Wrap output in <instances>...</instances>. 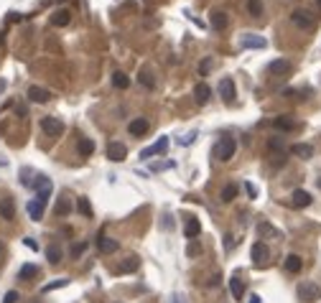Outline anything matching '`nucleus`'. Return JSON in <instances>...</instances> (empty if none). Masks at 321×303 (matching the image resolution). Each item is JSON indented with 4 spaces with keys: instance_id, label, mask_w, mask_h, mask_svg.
Listing matches in <instances>:
<instances>
[{
    "instance_id": "nucleus-1",
    "label": "nucleus",
    "mask_w": 321,
    "mask_h": 303,
    "mask_svg": "<svg viewBox=\"0 0 321 303\" xmlns=\"http://www.w3.org/2000/svg\"><path fill=\"white\" fill-rule=\"evenodd\" d=\"M41 130L46 133L49 138H59L61 133H64V122L59 117H43L41 120Z\"/></svg>"
},
{
    "instance_id": "nucleus-2",
    "label": "nucleus",
    "mask_w": 321,
    "mask_h": 303,
    "mask_svg": "<svg viewBox=\"0 0 321 303\" xmlns=\"http://www.w3.org/2000/svg\"><path fill=\"white\" fill-rule=\"evenodd\" d=\"M235 151H237V143L232 138H222V143L217 145V155H219V161H222V163L235 158Z\"/></svg>"
},
{
    "instance_id": "nucleus-3",
    "label": "nucleus",
    "mask_w": 321,
    "mask_h": 303,
    "mask_svg": "<svg viewBox=\"0 0 321 303\" xmlns=\"http://www.w3.org/2000/svg\"><path fill=\"white\" fill-rule=\"evenodd\" d=\"M319 296H321V288L316 283H301V285H298V298H301V301L314 303Z\"/></svg>"
},
{
    "instance_id": "nucleus-4",
    "label": "nucleus",
    "mask_w": 321,
    "mask_h": 303,
    "mask_svg": "<svg viewBox=\"0 0 321 303\" xmlns=\"http://www.w3.org/2000/svg\"><path fill=\"white\" fill-rule=\"evenodd\" d=\"M240 46L242 49H265L268 41H265L263 36H258V33H245V36L240 38Z\"/></svg>"
},
{
    "instance_id": "nucleus-5",
    "label": "nucleus",
    "mask_w": 321,
    "mask_h": 303,
    "mask_svg": "<svg viewBox=\"0 0 321 303\" xmlns=\"http://www.w3.org/2000/svg\"><path fill=\"white\" fill-rule=\"evenodd\" d=\"M148 130H151V122H148L146 117H135V120H132L130 125H128V133H130L132 138H143Z\"/></svg>"
},
{
    "instance_id": "nucleus-6",
    "label": "nucleus",
    "mask_w": 321,
    "mask_h": 303,
    "mask_svg": "<svg viewBox=\"0 0 321 303\" xmlns=\"http://www.w3.org/2000/svg\"><path fill=\"white\" fill-rule=\"evenodd\" d=\"M291 20H293V26H298V28H314V18H311V13L308 10H293V16H291Z\"/></svg>"
},
{
    "instance_id": "nucleus-7",
    "label": "nucleus",
    "mask_w": 321,
    "mask_h": 303,
    "mask_svg": "<svg viewBox=\"0 0 321 303\" xmlns=\"http://www.w3.org/2000/svg\"><path fill=\"white\" fill-rule=\"evenodd\" d=\"M219 95L225 97V102H235L237 89H235V79H232V76H225V79L219 82Z\"/></svg>"
},
{
    "instance_id": "nucleus-8",
    "label": "nucleus",
    "mask_w": 321,
    "mask_h": 303,
    "mask_svg": "<svg viewBox=\"0 0 321 303\" xmlns=\"http://www.w3.org/2000/svg\"><path fill=\"white\" fill-rule=\"evenodd\" d=\"M166 151H169V138H161V140H156V143H153L151 148L140 151V158H153V155L166 153Z\"/></svg>"
},
{
    "instance_id": "nucleus-9",
    "label": "nucleus",
    "mask_w": 321,
    "mask_h": 303,
    "mask_svg": "<svg viewBox=\"0 0 321 303\" xmlns=\"http://www.w3.org/2000/svg\"><path fill=\"white\" fill-rule=\"evenodd\" d=\"M125 155H128V148H125L123 143H110L107 145V158L110 161L120 163V161H125Z\"/></svg>"
},
{
    "instance_id": "nucleus-10",
    "label": "nucleus",
    "mask_w": 321,
    "mask_h": 303,
    "mask_svg": "<svg viewBox=\"0 0 321 303\" xmlns=\"http://www.w3.org/2000/svg\"><path fill=\"white\" fill-rule=\"evenodd\" d=\"M28 99H31V102L43 105V102H49V99H51V92H49V89H43V87H38V84H33L28 89Z\"/></svg>"
},
{
    "instance_id": "nucleus-11",
    "label": "nucleus",
    "mask_w": 321,
    "mask_h": 303,
    "mask_svg": "<svg viewBox=\"0 0 321 303\" xmlns=\"http://www.w3.org/2000/svg\"><path fill=\"white\" fill-rule=\"evenodd\" d=\"M97 250L102 252V255H113V252L120 250V242L113 240V237H99V240H97Z\"/></svg>"
},
{
    "instance_id": "nucleus-12",
    "label": "nucleus",
    "mask_w": 321,
    "mask_h": 303,
    "mask_svg": "<svg viewBox=\"0 0 321 303\" xmlns=\"http://www.w3.org/2000/svg\"><path fill=\"white\" fill-rule=\"evenodd\" d=\"M273 128L275 130H283V133H291V130H296V120L291 115H278L273 120Z\"/></svg>"
},
{
    "instance_id": "nucleus-13",
    "label": "nucleus",
    "mask_w": 321,
    "mask_h": 303,
    "mask_svg": "<svg viewBox=\"0 0 321 303\" xmlns=\"http://www.w3.org/2000/svg\"><path fill=\"white\" fill-rule=\"evenodd\" d=\"M184 234L189 240H196L199 234H202V222L194 219V217H189V219H186V224H184Z\"/></svg>"
},
{
    "instance_id": "nucleus-14",
    "label": "nucleus",
    "mask_w": 321,
    "mask_h": 303,
    "mask_svg": "<svg viewBox=\"0 0 321 303\" xmlns=\"http://www.w3.org/2000/svg\"><path fill=\"white\" fill-rule=\"evenodd\" d=\"M291 204H293L296 209H303V207H308V204H311V194H308V191H303V189H296V191H293V196H291Z\"/></svg>"
},
{
    "instance_id": "nucleus-15",
    "label": "nucleus",
    "mask_w": 321,
    "mask_h": 303,
    "mask_svg": "<svg viewBox=\"0 0 321 303\" xmlns=\"http://www.w3.org/2000/svg\"><path fill=\"white\" fill-rule=\"evenodd\" d=\"M250 255H252V263H255V265H263L265 260H268V247H265L263 242H255Z\"/></svg>"
},
{
    "instance_id": "nucleus-16",
    "label": "nucleus",
    "mask_w": 321,
    "mask_h": 303,
    "mask_svg": "<svg viewBox=\"0 0 321 303\" xmlns=\"http://www.w3.org/2000/svg\"><path fill=\"white\" fill-rule=\"evenodd\" d=\"M291 69H293L291 61H285V59H275V61L268 64V72H270V74H288Z\"/></svg>"
},
{
    "instance_id": "nucleus-17",
    "label": "nucleus",
    "mask_w": 321,
    "mask_h": 303,
    "mask_svg": "<svg viewBox=\"0 0 321 303\" xmlns=\"http://www.w3.org/2000/svg\"><path fill=\"white\" fill-rule=\"evenodd\" d=\"M72 20V10H66V8H61V10H57V13L51 16V26H59V28H64L66 23Z\"/></svg>"
},
{
    "instance_id": "nucleus-18",
    "label": "nucleus",
    "mask_w": 321,
    "mask_h": 303,
    "mask_svg": "<svg viewBox=\"0 0 321 303\" xmlns=\"http://www.w3.org/2000/svg\"><path fill=\"white\" fill-rule=\"evenodd\" d=\"M209 95H212V89H209V84H196L194 87V99H196V102L199 105H207L209 102Z\"/></svg>"
},
{
    "instance_id": "nucleus-19",
    "label": "nucleus",
    "mask_w": 321,
    "mask_h": 303,
    "mask_svg": "<svg viewBox=\"0 0 321 303\" xmlns=\"http://www.w3.org/2000/svg\"><path fill=\"white\" fill-rule=\"evenodd\" d=\"M229 290H232V298L235 301H242V296H245V283L240 280V275H235L229 280Z\"/></svg>"
},
{
    "instance_id": "nucleus-20",
    "label": "nucleus",
    "mask_w": 321,
    "mask_h": 303,
    "mask_svg": "<svg viewBox=\"0 0 321 303\" xmlns=\"http://www.w3.org/2000/svg\"><path fill=\"white\" fill-rule=\"evenodd\" d=\"M291 153L298 155V158H311V155H314V148H311L308 143H296V145H291Z\"/></svg>"
},
{
    "instance_id": "nucleus-21",
    "label": "nucleus",
    "mask_w": 321,
    "mask_h": 303,
    "mask_svg": "<svg viewBox=\"0 0 321 303\" xmlns=\"http://www.w3.org/2000/svg\"><path fill=\"white\" fill-rule=\"evenodd\" d=\"M43 207L46 204H41L38 199H33V201H28V217L33 219V222H38L41 217H43Z\"/></svg>"
},
{
    "instance_id": "nucleus-22",
    "label": "nucleus",
    "mask_w": 321,
    "mask_h": 303,
    "mask_svg": "<svg viewBox=\"0 0 321 303\" xmlns=\"http://www.w3.org/2000/svg\"><path fill=\"white\" fill-rule=\"evenodd\" d=\"M0 217H3V219H13L16 217V207H13V199H3V201H0Z\"/></svg>"
},
{
    "instance_id": "nucleus-23",
    "label": "nucleus",
    "mask_w": 321,
    "mask_h": 303,
    "mask_svg": "<svg viewBox=\"0 0 321 303\" xmlns=\"http://www.w3.org/2000/svg\"><path fill=\"white\" fill-rule=\"evenodd\" d=\"M301 267H303V260H301V257H298V255H288V257H285V270H288V273H301Z\"/></svg>"
},
{
    "instance_id": "nucleus-24",
    "label": "nucleus",
    "mask_w": 321,
    "mask_h": 303,
    "mask_svg": "<svg viewBox=\"0 0 321 303\" xmlns=\"http://www.w3.org/2000/svg\"><path fill=\"white\" fill-rule=\"evenodd\" d=\"M227 23H229L227 13H222V10H214V13H212V28L214 31H222V28H227Z\"/></svg>"
},
{
    "instance_id": "nucleus-25",
    "label": "nucleus",
    "mask_w": 321,
    "mask_h": 303,
    "mask_svg": "<svg viewBox=\"0 0 321 303\" xmlns=\"http://www.w3.org/2000/svg\"><path fill=\"white\" fill-rule=\"evenodd\" d=\"M138 265H140V260H138V257H128V260H125L123 265H120V267H117V273H120V275L135 273V270H138Z\"/></svg>"
},
{
    "instance_id": "nucleus-26",
    "label": "nucleus",
    "mask_w": 321,
    "mask_h": 303,
    "mask_svg": "<svg viewBox=\"0 0 321 303\" xmlns=\"http://www.w3.org/2000/svg\"><path fill=\"white\" fill-rule=\"evenodd\" d=\"M76 211H79L82 217H87V219H92V214H94V211H92V204H90V201H87L84 196H79V201H76Z\"/></svg>"
},
{
    "instance_id": "nucleus-27",
    "label": "nucleus",
    "mask_w": 321,
    "mask_h": 303,
    "mask_svg": "<svg viewBox=\"0 0 321 303\" xmlns=\"http://www.w3.org/2000/svg\"><path fill=\"white\" fill-rule=\"evenodd\" d=\"M92 153H94V143L90 138H79V155L82 158H90Z\"/></svg>"
},
{
    "instance_id": "nucleus-28",
    "label": "nucleus",
    "mask_w": 321,
    "mask_h": 303,
    "mask_svg": "<svg viewBox=\"0 0 321 303\" xmlns=\"http://www.w3.org/2000/svg\"><path fill=\"white\" fill-rule=\"evenodd\" d=\"M38 275V267L36 265H23L18 270V280H31V278H36Z\"/></svg>"
},
{
    "instance_id": "nucleus-29",
    "label": "nucleus",
    "mask_w": 321,
    "mask_h": 303,
    "mask_svg": "<svg viewBox=\"0 0 321 303\" xmlns=\"http://www.w3.org/2000/svg\"><path fill=\"white\" fill-rule=\"evenodd\" d=\"M237 191H240V186H237V184H227V186L222 189V196H219V199H222V201H227V204H229V201L237 196Z\"/></svg>"
},
{
    "instance_id": "nucleus-30",
    "label": "nucleus",
    "mask_w": 321,
    "mask_h": 303,
    "mask_svg": "<svg viewBox=\"0 0 321 303\" xmlns=\"http://www.w3.org/2000/svg\"><path fill=\"white\" fill-rule=\"evenodd\" d=\"M113 84H115L117 89H128L130 79H128V76H125L123 72H115V74H113Z\"/></svg>"
},
{
    "instance_id": "nucleus-31",
    "label": "nucleus",
    "mask_w": 321,
    "mask_h": 303,
    "mask_svg": "<svg viewBox=\"0 0 321 303\" xmlns=\"http://www.w3.org/2000/svg\"><path fill=\"white\" fill-rule=\"evenodd\" d=\"M260 234H268V237H281V232L278 229H275V227H270V224L268 222H260Z\"/></svg>"
},
{
    "instance_id": "nucleus-32",
    "label": "nucleus",
    "mask_w": 321,
    "mask_h": 303,
    "mask_svg": "<svg viewBox=\"0 0 321 303\" xmlns=\"http://www.w3.org/2000/svg\"><path fill=\"white\" fill-rule=\"evenodd\" d=\"M46 257H49V263H54V265H57V263L61 260V250L57 247V245H51V247L46 250Z\"/></svg>"
},
{
    "instance_id": "nucleus-33",
    "label": "nucleus",
    "mask_w": 321,
    "mask_h": 303,
    "mask_svg": "<svg viewBox=\"0 0 321 303\" xmlns=\"http://www.w3.org/2000/svg\"><path fill=\"white\" fill-rule=\"evenodd\" d=\"M69 211H72V204H69L66 199H61L59 204H57V214H59V217H66Z\"/></svg>"
},
{
    "instance_id": "nucleus-34",
    "label": "nucleus",
    "mask_w": 321,
    "mask_h": 303,
    "mask_svg": "<svg viewBox=\"0 0 321 303\" xmlns=\"http://www.w3.org/2000/svg\"><path fill=\"white\" fill-rule=\"evenodd\" d=\"M69 280L66 278H59V280H54V283H49V285H43V293H49V290H57V288H64Z\"/></svg>"
},
{
    "instance_id": "nucleus-35",
    "label": "nucleus",
    "mask_w": 321,
    "mask_h": 303,
    "mask_svg": "<svg viewBox=\"0 0 321 303\" xmlns=\"http://www.w3.org/2000/svg\"><path fill=\"white\" fill-rule=\"evenodd\" d=\"M138 79H140L143 84H146V87H151V89L156 87V82H153V76H151V72H148V69H143V72H140V76H138Z\"/></svg>"
},
{
    "instance_id": "nucleus-36",
    "label": "nucleus",
    "mask_w": 321,
    "mask_h": 303,
    "mask_svg": "<svg viewBox=\"0 0 321 303\" xmlns=\"http://www.w3.org/2000/svg\"><path fill=\"white\" fill-rule=\"evenodd\" d=\"M199 252H202V245H199L196 240H191V242H189V247H186V255H189V257H196Z\"/></svg>"
},
{
    "instance_id": "nucleus-37",
    "label": "nucleus",
    "mask_w": 321,
    "mask_h": 303,
    "mask_svg": "<svg viewBox=\"0 0 321 303\" xmlns=\"http://www.w3.org/2000/svg\"><path fill=\"white\" fill-rule=\"evenodd\" d=\"M247 10L252 16H263V5H260V0H250L247 3Z\"/></svg>"
},
{
    "instance_id": "nucleus-38",
    "label": "nucleus",
    "mask_w": 321,
    "mask_h": 303,
    "mask_svg": "<svg viewBox=\"0 0 321 303\" xmlns=\"http://www.w3.org/2000/svg\"><path fill=\"white\" fill-rule=\"evenodd\" d=\"M84 250H87V242H76L74 247H72V255H74V257H79Z\"/></svg>"
},
{
    "instance_id": "nucleus-39",
    "label": "nucleus",
    "mask_w": 321,
    "mask_h": 303,
    "mask_svg": "<svg viewBox=\"0 0 321 303\" xmlns=\"http://www.w3.org/2000/svg\"><path fill=\"white\" fill-rule=\"evenodd\" d=\"M16 301H18V293H16V290H8L5 298H3V303H16Z\"/></svg>"
},
{
    "instance_id": "nucleus-40",
    "label": "nucleus",
    "mask_w": 321,
    "mask_h": 303,
    "mask_svg": "<svg viewBox=\"0 0 321 303\" xmlns=\"http://www.w3.org/2000/svg\"><path fill=\"white\" fill-rule=\"evenodd\" d=\"M245 191H247V194H250L252 199H255V196H258V189H255V186H252V184H245Z\"/></svg>"
},
{
    "instance_id": "nucleus-41",
    "label": "nucleus",
    "mask_w": 321,
    "mask_h": 303,
    "mask_svg": "<svg viewBox=\"0 0 321 303\" xmlns=\"http://www.w3.org/2000/svg\"><path fill=\"white\" fill-rule=\"evenodd\" d=\"M194 138H196V133H189V135H186L181 143H184V145H191V143H194Z\"/></svg>"
},
{
    "instance_id": "nucleus-42",
    "label": "nucleus",
    "mask_w": 321,
    "mask_h": 303,
    "mask_svg": "<svg viewBox=\"0 0 321 303\" xmlns=\"http://www.w3.org/2000/svg\"><path fill=\"white\" fill-rule=\"evenodd\" d=\"M26 247H31V250H38V245H36V242H33L31 237H26Z\"/></svg>"
},
{
    "instance_id": "nucleus-43",
    "label": "nucleus",
    "mask_w": 321,
    "mask_h": 303,
    "mask_svg": "<svg viewBox=\"0 0 321 303\" xmlns=\"http://www.w3.org/2000/svg\"><path fill=\"white\" fill-rule=\"evenodd\" d=\"M235 247V237H232V234H227V250H232Z\"/></svg>"
},
{
    "instance_id": "nucleus-44",
    "label": "nucleus",
    "mask_w": 321,
    "mask_h": 303,
    "mask_svg": "<svg viewBox=\"0 0 321 303\" xmlns=\"http://www.w3.org/2000/svg\"><path fill=\"white\" fill-rule=\"evenodd\" d=\"M247 301H250V303H260V296H258V293H252Z\"/></svg>"
},
{
    "instance_id": "nucleus-45",
    "label": "nucleus",
    "mask_w": 321,
    "mask_h": 303,
    "mask_svg": "<svg viewBox=\"0 0 321 303\" xmlns=\"http://www.w3.org/2000/svg\"><path fill=\"white\" fill-rule=\"evenodd\" d=\"M3 87H5V82H0V92H3Z\"/></svg>"
},
{
    "instance_id": "nucleus-46",
    "label": "nucleus",
    "mask_w": 321,
    "mask_h": 303,
    "mask_svg": "<svg viewBox=\"0 0 321 303\" xmlns=\"http://www.w3.org/2000/svg\"><path fill=\"white\" fill-rule=\"evenodd\" d=\"M316 5H319V8H321V0H316Z\"/></svg>"
},
{
    "instance_id": "nucleus-47",
    "label": "nucleus",
    "mask_w": 321,
    "mask_h": 303,
    "mask_svg": "<svg viewBox=\"0 0 321 303\" xmlns=\"http://www.w3.org/2000/svg\"><path fill=\"white\" fill-rule=\"evenodd\" d=\"M319 189H321V178H319Z\"/></svg>"
},
{
    "instance_id": "nucleus-48",
    "label": "nucleus",
    "mask_w": 321,
    "mask_h": 303,
    "mask_svg": "<svg viewBox=\"0 0 321 303\" xmlns=\"http://www.w3.org/2000/svg\"><path fill=\"white\" fill-rule=\"evenodd\" d=\"M0 250H3V245H0Z\"/></svg>"
}]
</instances>
